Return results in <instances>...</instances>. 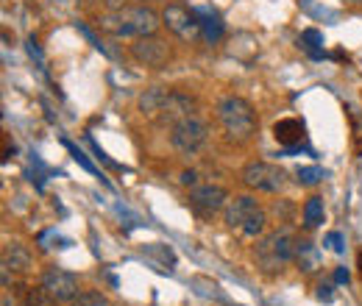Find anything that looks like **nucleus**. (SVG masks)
<instances>
[{"instance_id":"nucleus-1","label":"nucleus","mask_w":362,"mask_h":306,"mask_svg":"<svg viewBox=\"0 0 362 306\" xmlns=\"http://www.w3.org/2000/svg\"><path fill=\"white\" fill-rule=\"evenodd\" d=\"M98 28L115 40H142L153 37L159 28V17L148 6H123L98 20Z\"/></svg>"},{"instance_id":"nucleus-2","label":"nucleus","mask_w":362,"mask_h":306,"mask_svg":"<svg viewBox=\"0 0 362 306\" xmlns=\"http://www.w3.org/2000/svg\"><path fill=\"white\" fill-rule=\"evenodd\" d=\"M218 120L228 134V139L234 142H248L257 131V112L254 106L240 98V95H226L218 103Z\"/></svg>"},{"instance_id":"nucleus-3","label":"nucleus","mask_w":362,"mask_h":306,"mask_svg":"<svg viewBox=\"0 0 362 306\" xmlns=\"http://www.w3.org/2000/svg\"><path fill=\"white\" fill-rule=\"evenodd\" d=\"M296 245L298 240L293 237L290 228H276L271 234H265L259 242H257V264L265 270V273H279L284 264H290L296 259Z\"/></svg>"},{"instance_id":"nucleus-4","label":"nucleus","mask_w":362,"mask_h":306,"mask_svg":"<svg viewBox=\"0 0 362 306\" xmlns=\"http://www.w3.org/2000/svg\"><path fill=\"white\" fill-rule=\"evenodd\" d=\"M226 225L240 231L243 237H262L265 225H268V215L265 209L251 198V195H237L226 204Z\"/></svg>"},{"instance_id":"nucleus-5","label":"nucleus","mask_w":362,"mask_h":306,"mask_svg":"<svg viewBox=\"0 0 362 306\" xmlns=\"http://www.w3.org/2000/svg\"><path fill=\"white\" fill-rule=\"evenodd\" d=\"M206 139H209V129L195 114H187L170 126V145L179 153H198L206 145Z\"/></svg>"},{"instance_id":"nucleus-6","label":"nucleus","mask_w":362,"mask_h":306,"mask_svg":"<svg viewBox=\"0 0 362 306\" xmlns=\"http://www.w3.org/2000/svg\"><path fill=\"white\" fill-rule=\"evenodd\" d=\"M228 192L221 184H195L187 195V206L198 215L201 220L215 218L221 209H226Z\"/></svg>"},{"instance_id":"nucleus-7","label":"nucleus","mask_w":362,"mask_h":306,"mask_svg":"<svg viewBox=\"0 0 362 306\" xmlns=\"http://www.w3.org/2000/svg\"><path fill=\"white\" fill-rule=\"evenodd\" d=\"M243 181L245 187L257 189V192H268V195H276L284 189L287 184V173L279 167V165H271V162H248L243 167Z\"/></svg>"},{"instance_id":"nucleus-8","label":"nucleus","mask_w":362,"mask_h":306,"mask_svg":"<svg viewBox=\"0 0 362 306\" xmlns=\"http://www.w3.org/2000/svg\"><path fill=\"white\" fill-rule=\"evenodd\" d=\"M42 287L59 304H73L81 295L78 293V278L70 270H62V267H47L42 273Z\"/></svg>"},{"instance_id":"nucleus-9","label":"nucleus","mask_w":362,"mask_h":306,"mask_svg":"<svg viewBox=\"0 0 362 306\" xmlns=\"http://www.w3.org/2000/svg\"><path fill=\"white\" fill-rule=\"evenodd\" d=\"M132 56L142 67L162 70L170 61V47L159 37H142V40H134V45H132Z\"/></svg>"},{"instance_id":"nucleus-10","label":"nucleus","mask_w":362,"mask_h":306,"mask_svg":"<svg viewBox=\"0 0 362 306\" xmlns=\"http://www.w3.org/2000/svg\"><path fill=\"white\" fill-rule=\"evenodd\" d=\"M162 23L168 25V31H173L181 40H192V37H201V20L192 8H184V6H168L162 11Z\"/></svg>"},{"instance_id":"nucleus-11","label":"nucleus","mask_w":362,"mask_h":306,"mask_svg":"<svg viewBox=\"0 0 362 306\" xmlns=\"http://www.w3.org/2000/svg\"><path fill=\"white\" fill-rule=\"evenodd\" d=\"M168 98H170V89L168 87H151L139 95L136 103H139V112H142V114H148V117H162Z\"/></svg>"},{"instance_id":"nucleus-12","label":"nucleus","mask_w":362,"mask_h":306,"mask_svg":"<svg viewBox=\"0 0 362 306\" xmlns=\"http://www.w3.org/2000/svg\"><path fill=\"white\" fill-rule=\"evenodd\" d=\"M273 136H276L279 145L293 148V145H298L304 139V123L298 117H284V120H279L273 126Z\"/></svg>"},{"instance_id":"nucleus-13","label":"nucleus","mask_w":362,"mask_h":306,"mask_svg":"<svg viewBox=\"0 0 362 306\" xmlns=\"http://www.w3.org/2000/svg\"><path fill=\"white\" fill-rule=\"evenodd\" d=\"M28 267H31V254H28V248H25V245H20V242L6 245V251H3V270L25 273Z\"/></svg>"},{"instance_id":"nucleus-14","label":"nucleus","mask_w":362,"mask_h":306,"mask_svg":"<svg viewBox=\"0 0 362 306\" xmlns=\"http://www.w3.org/2000/svg\"><path fill=\"white\" fill-rule=\"evenodd\" d=\"M301 218H304V228H317L323 223V201L320 198H310L301 209Z\"/></svg>"},{"instance_id":"nucleus-15","label":"nucleus","mask_w":362,"mask_h":306,"mask_svg":"<svg viewBox=\"0 0 362 306\" xmlns=\"http://www.w3.org/2000/svg\"><path fill=\"white\" fill-rule=\"evenodd\" d=\"M296 262L304 270H315L317 267V248L313 242H298L296 245Z\"/></svg>"},{"instance_id":"nucleus-16","label":"nucleus","mask_w":362,"mask_h":306,"mask_svg":"<svg viewBox=\"0 0 362 306\" xmlns=\"http://www.w3.org/2000/svg\"><path fill=\"white\" fill-rule=\"evenodd\" d=\"M301 45L310 50V56H313V59H320V56H323V50H320L323 37H320V31H315V28H307V31L301 34Z\"/></svg>"},{"instance_id":"nucleus-17","label":"nucleus","mask_w":362,"mask_h":306,"mask_svg":"<svg viewBox=\"0 0 362 306\" xmlns=\"http://www.w3.org/2000/svg\"><path fill=\"white\" fill-rule=\"evenodd\" d=\"M25 306H59V301H56L45 287L40 284L37 290H28V295H25Z\"/></svg>"},{"instance_id":"nucleus-18","label":"nucleus","mask_w":362,"mask_h":306,"mask_svg":"<svg viewBox=\"0 0 362 306\" xmlns=\"http://www.w3.org/2000/svg\"><path fill=\"white\" fill-rule=\"evenodd\" d=\"M73 306H109V301H106V295H100V293H95V290H87V293H81V295L73 301Z\"/></svg>"},{"instance_id":"nucleus-19","label":"nucleus","mask_w":362,"mask_h":306,"mask_svg":"<svg viewBox=\"0 0 362 306\" xmlns=\"http://www.w3.org/2000/svg\"><path fill=\"white\" fill-rule=\"evenodd\" d=\"M296 175H298V181H301L304 187H315L317 181L323 178L320 167H298V170H296Z\"/></svg>"},{"instance_id":"nucleus-20","label":"nucleus","mask_w":362,"mask_h":306,"mask_svg":"<svg viewBox=\"0 0 362 306\" xmlns=\"http://www.w3.org/2000/svg\"><path fill=\"white\" fill-rule=\"evenodd\" d=\"M64 145L70 148V153H73V159H76V162H78V165H81L84 170H90V173H95V167H92V162H90V159H87V156H84V153H81V151H78V148H76V145H70V142H64Z\"/></svg>"},{"instance_id":"nucleus-21","label":"nucleus","mask_w":362,"mask_h":306,"mask_svg":"<svg viewBox=\"0 0 362 306\" xmlns=\"http://www.w3.org/2000/svg\"><path fill=\"white\" fill-rule=\"evenodd\" d=\"M326 245H329L334 254H343V237H340V231H332V234H326Z\"/></svg>"},{"instance_id":"nucleus-22","label":"nucleus","mask_w":362,"mask_h":306,"mask_svg":"<svg viewBox=\"0 0 362 306\" xmlns=\"http://www.w3.org/2000/svg\"><path fill=\"white\" fill-rule=\"evenodd\" d=\"M145 254H153V257H159V259H162L165 264L173 262V254H170V251H165V248H156V245H148V248H145Z\"/></svg>"},{"instance_id":"nucleus-23","label":"nucleus","mask_w":362,"mask_h":306,"mask_svg":"<svg viewBox=\"0 0 362 306\" xmlns=\"http://www.w3.org/2000/svg\"><path fill=\"white\" fill-rule=\"evenodd\" d=\"M317 298H320L323 304H329V301L334 298V295H332V287H329V284H320V287H317Z\"/></svg>"},{"instance_id":"nucleus-24","label":"nucleus","mask_w":362,"mask_h":306,"mask_svg":"<svg viewBox=\"0 0 362 306\" xmlns=\"http://www.w3.org/2000/svg\"><path fill=\"white\" fill-rule=\"evenodd\" d=\"M181 184L195 187V184H198V173H195V170H184V173H181Z\"/></svg>"},{"instance_id":"nucleus-25","label":"nucleus","mask_w":362,"mask_h":306,"mask_svg":"<svg viewBox=\"0 0 362 306\" xmlns=\"http://www.w3.org/2000/svg\"><path fill=\"white\" fill-rule=\"evenodd\" d=\"M334 281H337V284H346V281H349V270H346V267H337Z\"/></svg>"},{"instance_id":"nucleus-26","label":"nucleus","mask_w":362,"mask_h":306,"mask_svg":"<svg viewBox=\"0 0 362 306\" xmlns=\"http://www.w3.org/2000/svg\"><path fill=\"white\" fill-rule=\"evenodd\" d=\"M357 262H360V270H362V251H360V257H357Z\"/></svg>"}]
</instances>
